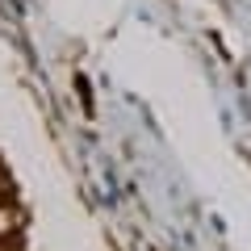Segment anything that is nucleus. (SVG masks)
<instances>
[{
	"label": "nucleus",
	"mask_w": 251,
	"mask_h": 251,
	"mask_svg": "<svg viewBox=\"0 0 251 251\" xmlns=\"http://www.w3.org/2000/svg\"><path fill=\"white\" fill-rule=\"evenodd\" d=\"M17 226H21V214L13 205H4V201H0V243H9L13 234H17Z\"/></svg>",
	"instance_id": "1"
},
{
	"label": "nucleus",
	"mask_w": 251,
	"mask_h": 251,
	"mask_svg": "<svg viewBox=\"0 0 251 251\" xmlns=\"http://www.w3.org/2000/svg\"><path fill=\"white\" fill-rule=\"evenodd\" d=\"M0 201H4V197H0Z\"/></svg>",
	"instance_id": "2"
}]
</instances>
